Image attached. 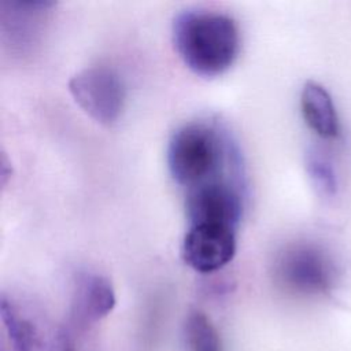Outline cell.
I'll use <instances>...</instances> for the list:
<instances>
[{
    "instance_id": "7a4b0ae2",
    "label": "cell",
    "mask_w": 351,
    "mask_h": 351,
    "mask_svg": "<svg viewBox=\"0 0 351 351\" xmlns=\"http://www.w3.org/2000/svg\"><path fill=\"white\" fill-rule=\"evenodd\" d=\"M173 43L182 62L196 74L211 77L234 62L240 37L234 21L211 10H185L173 21Z\"/></svg>"
},
{
    "instance_id": "52a82bcc",
    "label": "cell",
    "mask_w": 351,
    "mask_h": 351,
    "mask_svg": "<svg viewBox=\"0 0 351 351\" xmlns=\"http://www.w3.org/2000/svg\"><path fill=\"white\" fill-rule=\"evenodd\" d=\"M115 306L111 282L101 274L82 271L74 278L70 324L77 330H85L103 319Z\"/></svg>"
},
{
    "instance_id": "30bf717a",
    "label": "cell",
    "mask_w": 351,
    "mask_h": 351,
    "mask_svg": "<svg viewBox=\"0 0 351 351\" xmlns=\"http://www.w3.org/2000/svg\"><path fill=\"white\" fill-rule=\"evenodd\" d=\"M7 4L11 11H1V19L11 22L7 29L11 32V40L18 44H25L34 38L40 23L37 21L52 5L49 1H11Z\"/></svg>"
},
{
    "instance_id": "7c38bea8",
    "label": "cell",
    "mask_w": 351,
    "mask_h": 351,
    "mask_svg": "<svg viewBox=\"0 0 351 351\" xmlns=\"http://www.w3.org/2000/svg\"><path fill=\"white\" fill-rule=\"evenodd\" d=\"M307 171L315 188L324 195H332L336 191V178L332 166L318 155L317 152H310L306 160Z\"/></svg>"
},
{
    "instance_id": "5b68a950",
    "label": "cell",
    "mask_w": 351,
    "mask_h": 351,
    "mask_svg": "<svg viewBox=\"0 0 351 351\" xmlns=\"http://www.w3.org/2000/svg\"><path fill=\"white\" fill-rule=\"evenodd\" d=\"M185 213L189 226L221 225L236 229L243 214V196L237 181L222 178L188 189Z\"/></svg>"
},
{
    "instance_id": "3957f363",
    "label": "cell",
    "mask_w": 351,
    "mask_h": 351,
    "mask_svg": "<svg viewBox=\"0 0 351 351\" xmlns=\"http://www.w3.org/2000/svg\"><path fill=\"white\" fill-rule=\"evenodd\" d=\"M0 315L14 351H71L64 328L33 306L3 293Z\"/></svg>"
},
{
    "instance_id": "9c48e42d",
    "label": "cell",
    "mask_w": 351,
    "mask_h": 351,
    "mask_svg": "<svg viewBox=\"0 0 351 351\" xmlns=\"http://www.w3.org/2000/svg\"><path fill=\"white\" fill-rule=\"evenodd\" d=\"M300 108L306 123L318 136L332 138L337 136L339 119L328 90L315 81H306L300 93Z\"/></svg>"
},
{
    "instance_id": "ba28073f",
    "label": "cell",
    "mask_w": 351,
    "mask_h": 351,
    "mask_svg": "<svg viewBox=\"0 0 351 351\" xmlns=\"http://www.w3.org/2000/svg\"><path fill=\"white\" fill-rule=\"evenodd\" d=\"M276 269L280 280L298 292H322L330 281V273L324 256L306 245H293L282 251L277 259Z\"/></svg>"
},
{
    "instance_id": "277c9868",
    "label": "cell",
    "mask_w": 351,
    "mask_h": 351,
    "mask_svg": "<svg viewBox=\"0 0 351 351\" xmlns=\"http://www.w3.org/2000/svg\"><path fill=\"white\" fill-rule=\"evenodd\" d=\"M69 89L80 107L95 121L110 125L122 111L123 84L117 71L106 66L86 67L74 74Z\"/></svg>"
},
{
    "instance_id": "8fae6325",
    "label": "cell",
    "mask_w": 351,
    "mask_h": 351,
    "mask_svg": "<svg viewBox=\"0 0 351 351\" xmlns=\"http://www.w3.org/2000/svg\"><path fill=\"white\" fill-rule=\"evenodd\" d=\"M186 351H222L219 335L210 318L199 311L188 313L182 326Z\"/></svg>"
},
{
    "instance_id": "6da1fadb",
    "label": "cell",
    "mask_w": 351,
    "mask_h": 351,
    "mask_svg": "<svg viewBox=\"0 0 351 351\" xmlns=\"http://www.w3.org/2000/svg\"><path fill=\"white\" fill-rule=\"evenodd\" d=\"M167 166L173 180L186 189L230 178L240 167L229 136L217 125L191 121L177 128L167 144Z\"/></svg>"
},
{
    "instance_id": "8992f818",
    "label": "cell",
    "mask_w": 351,
    "mask_h": 351,
    "mask_svg": "<svg viewBox=\"0 0 351 351\" xmlns=\"http://www.w3.org/2000/svg\"><path fill=\"white\" fill-rule=\"evenodd\" d=\"M236 229L221 225H192L181 244L184 262L199 273H213L236 254Z\"/></svg>"
}]
</instances>
